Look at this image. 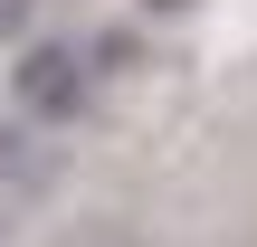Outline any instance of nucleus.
Here are the masks:
<instances>
[{
	"instance_id": "nucleus-1",
	"label": "nucleus",
	"mask_w": 257,
	"mask_h": 247,
	"mask_svg": "<svg viewBox=\"0 0 257 247\" xmlns=\"http://www.w3.org/2000/svg\"><path fill=\"white\" fill-rule=\"evenodd\" d=\"M10 86H19V105H29V114L67 124V114L86 105V57H76V48H29V57L10 67Z\"/></svg>"
},
{
	"instance_id": "nucleus-4",
	"label": "nucleus",
	"mask_w": 257,
	"mask_h": 247,
	"mask_svg": "<svg viewBox=\"0 0 257 247\" xmlns=\"http://www.w3.org/2000/svg\"><path fill=\"white\" fill-rule=\"evenodd\" d=\"M153 10H181V0H153Z\"/></svg>"
},
{
	"instance_id": "nucleus-3",
	"label": "nucleus",
	"mask_w": 257,
	"mask_h": 247,
	"mask_svg": "<svg viewBox=\"0 0 257 247\" xmlns=\"http://www.w3.org/2000/svg\"><path fill=\"white\" fill-rule=\"evenodd\" d=\"M19 19H29V0H0V38H19Z\"/></svg>"
},
{
	"instance_id": "nucleus-2",
	"label": "nucleus",
	"mask_w": 257,
	"mask_h": 247,
	"mask_svg": "<svg viewBox=\"0 0 257 247\" xmlns=\"http://www.w3.org/2000/svg\"><path fill=\"white\" fill-rule=\"evenodd\" d=\"M0 171H19V133H10V114H0Z\"/></svg>"
}]
</instances>
